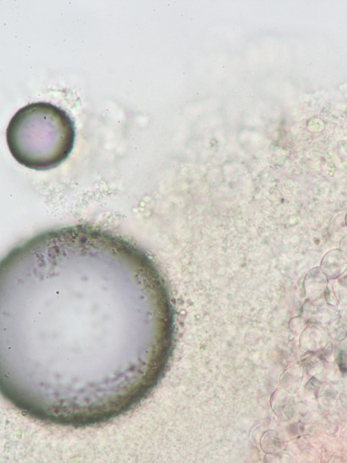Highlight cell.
<instances>
[{"label":"cell","mask_w":347,"mask_h":463,"mask_svg":"<svg viewBox=\"0 0 347 463\" xmlns=\"http://www.w3.org/2000/svg\"><path fill=\"white\" fill-rule=\"evenodd\" d=\"M328 279L339 277L347 270V254L339 249L327 252L323 257L319 267Z\"/></svg>","instance_id":"3"},{"label":"cell","mask_w":347,"mask_h":463,"mask_svg":"<svg viewBox=\"0 0 347 463\" xmlns=\"http://www.w3.org/2000/svg\"><path fill=\"white\" fill-rule=\"evenodd\" d=\"M345 222H346V225L347 226V212H346V216H345Z\"/></svg>","instance_id":"5"},{"label":"cell","mask_w":347,"mask_h":463,"mask_svg":"<svg viewBox=\"0 0 347 463\" xmlns=\"http://www.w3.org/2000/svg\"><path fill=\"white\" fill-rule=\"evenodd\" d=\"M74 122L62 108L38 101L26 105L11 118L6 141L14 159L35 170H46L61 164L72 151Z\"/></svg>","instance_id":"2"},{"label":"cell","mask_w":347,"mask_h":463,"mask_svg":"<svg viewBox=\"0 0 347 463\" xmlns=\"http://www.w3.org/2000/svg\"><path fill=\"white\" fill-rule=\"evenodd\" d=\"M153 267L124 238L89 225L40 234L0 266L1 314L15 355L125 357Z\"/></svg>","instance_id":"1"},{"label":"cell","mask_w":347,"mask_h":463,"mask_svg":"<svg viewBox=\"0 0 347 463\" xmlns=\"http://www.w3.org/2000/svg\"><path fill=\"white\" fill-rule=\"evenodd\" d=\"M328 278L319 267L310 270L305 277L303 287L307 296L316 300L325 295Z\"/></svg>","instance_id":"4"}]
</instances>
